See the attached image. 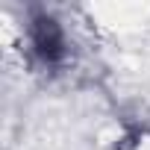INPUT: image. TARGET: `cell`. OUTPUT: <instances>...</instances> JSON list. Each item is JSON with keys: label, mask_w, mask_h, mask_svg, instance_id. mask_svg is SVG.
Returning a JSON list of instances; mask_svg holds the SVG:
<instances>
[{"label": "cell", "mask_w": 150, "mask_h": 150, "mask_svg": "<svg viewBox=\"0 0 150 150\" xmlns=\"http://www.w3.org/2000/svg\"><path fill=\"white\" fill-rule=\"evenodd\" d=\"M27 44L30 56L41 71H56L68 59V38L56 15L47 9H33L27 18Z\"/></svg>", "instance_id": "6da1fadb"}]
</instances>
